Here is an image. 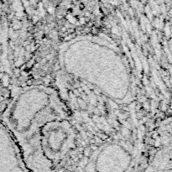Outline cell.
<instances>
[{
  "instance_id": "obj_1",
  "label": "cell",
  "mask_w": 172,
  "mask_h": 172,
  "mask_svg": "<svg viewBox=\"0 0 172 172\" xmlns=\"http://www.w3.org/2000/svg\"><path fill=\"white\" fill-rule=\"evenodd\" d=\"M4 126L21 152L29 172H55L41 148V129L55 119H69L58 92L44 85L16 90L4 112Z\"/></svg>"
},
{
  "instance_id": "obj_6",
  "label": "cell",
  "mask_w": 172,
  "mask_h": 172,
  "mask_svg": "<svg viewBox=\"0 0 172 172\" xmlns=\"http://www.w3.org/2000/svg\"><path fill=\"white\" fill-rule=\"evenodd\" d=\"M144 172H171V146L159 150L145 167Z\"/></svg>"
},
{
  "instance_id": "obj_3",
  "label": "cell",
  "mask_w": 172,
  "mask_h": 172,
  "mask_svg": "<svg viewBox=\"0 0 172 172\" xmlns=\"http://www.w3.org/2000/svg\"><path fill=\"white\" fill-rule=\"evenodd\" d=\"M138 154L131 145L113 141L91 153L81 172H138Z\"/></svg>"
},
{
  "instance_id": "obj_2",
  "label": "cell",
  "mask_w": 172,
  "mask_h": 172,
  "mask_svg": "<svg viewBox=\"0 0 172 172\" xmlns=\"http://www.w3.org/2000/svg\"><path fill=\"white\" fill-rule=\"evenodd\" d=\"M60 63L68 75L89 83L113 101H129L130 73L112 42L98 37H78L64 44L60 52Z\"/></svg>"
},
{
  "instance_id": "obj_5",
  "label": "cell",
  "mask_w": 172,
  "mask_h": 172,
  "mask_svg": "<svg viewBox=\"0 0 172 172\" xmlns=\"http://www.w3.org/2000/svg\"><path fill=\"white\" fill-rule=\"evenodd\" d=\"M0 172H29L11 134L0 124Z\"/></svg>"
},
{
  "instance_id": "obj_4",
  "label": "cell",
  "mask_w": 172,
  "mask_h": 172,
  "mask_svg": "<svg viewBox=\"0 0 172 172\" xmlns=\"http://www.w3.org/2000/svg\"><path fill=\"white\" fill-rule=\"evenodd\" d=\"M41 135L43 153L57 172L77 145V132L69 118L46 123L42 127Z\"/></svg>"
}]
</instances>
